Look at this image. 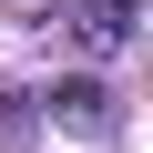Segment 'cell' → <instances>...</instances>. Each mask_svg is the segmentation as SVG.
Masks as SVG:
<instances>
[{
  "instance_id": "6da1fadb",
  "label": "cell",
  "mask_w": 153,
  "mask_h": 153,
  "mask_svg": "<svg viewBox=\"0 0 153 153\" xmlns=\"http://www.w3.org/2000/svg\"><path fill=\"white\" fill-rule=\"evenodd\" d=\"M133 21H143L133 0H71L51 31H61V51H82V61H112V51L133 41Z\"/></svg>"
},
{
  "instance_id": "7a4b0ae2",
  "label": "cell",
  "mask_w": 153,
  "mask_h": 153,
  "mask_svg": "<svg viewBox=\"0 0 153 153\" xmlns=\"http://www.w3.org/2000/svg\"><path fill=\"white\" fill-rule=\"evenodd\" d=\"M51 112H61V123H102V92H92V82H61Z\"/></svg>"
}]
</instances>
